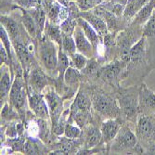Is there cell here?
<instances>
[{
    "instance_id": "obj_1",
    "label": "cell",
    "mask_w": 155,
    "mask_h": 155,
    "mask_svg": "<svg viewBox=\"0 0 155 155\" xmlns=\"http://www.w3.org/2000/svg\"><path fill=\"white\" fill-rule=\"evenodd\" d=\"M38 56L40 62L43 64L46 70L52 72L57 69L59 51L57 50L54 41L49 39L47 35L39 39Z\"/></svg>"
},
{
    "instance_id": "obj_2",
    "label": "cell",
    "mask_w": 155,
    "mask_h": 155,
    "mask_svg": "<svg viewBox=\"0 0 155 155\" xmlns=\"http://www.w3.org/2000/svg\"><path fill=\"white\" fill-rule=\"evenodd\" d=\"M118 101L120 109L123 110L126 117H134L138 110L139 105V91L137 92L135 88L124 90L119 93Z\"/></svg>"
},
{
    "instance_id": "obj_3",
    "label": "cell",
    "mask_w": 155,
    "mask_h": 155,
    "mask_svg": "<svg viewBox=\"0 0 155 155\" xmlns=\"http://www.w3.org/2000/svg\"><path fill=\"white\" fill-rule=\"evenodd\" d=\"M137 146V137L128 126H123L114 138L112 150L115 152H123L134 149Z\"/></svg>"
},
{
    "instance_id": "obj_4",
    "label": "cell",
    "mask_w": 155,
    "mask_h": 155,
    "mask_svg": "<svg viewBox=\"0 0 155 155\" xmlns=\"http://www.w3.org/2000/svg\"><path fill=\"white\" fill-rule=\"evenodd\" d=\"M92 102L95 110L103 115L115 117L119 114V108L116 106L114 101L104 93H97L94 95Z\"/></svg>"
},
{
    "instance_id": "obj_5",
    "label": "cell",
    "mask_w": 155,
    "mask_h": 155,
    "mask_svg": "<svg viewBox=\"0 0 155 155\" xmlns=\"http://www.w3.org/2000/svg\"><path fill=\"white\" fill-rule=\"evenodd\" d=\"M26 101V90L23 84V81L20 75H18L13 82L9 92V101L11 105L21 111L25 105Z\"/></svg>"
},
{
    "instance_id": "obj_6",
    "label": "cell",
    "mask_w": 155,
    "mask_h": 155,
    "mask_svg": "<svg viewBox=\"0 0 155 155\" xmlns=\"http://www.w3.org/2000/svg\"><path fill=\"white\" fill-rule=\"evenodd\" d=\"M45 100L48 106L49 114L53 125L58 124L61 120V116L63 110V101L61 97L54 91H48L45 94Z\"/></svg>"
},
{
    "instance_id": "obj_7",
    "label": "cell",
    "mask_w": 155,
    "mask_h": 155,
    "mask_svg": "<svg viewBox=\"0 0 155 155\" xmlns=\"http://www.w3.org/2000/svg\"><path fill=\"white\" fill-rule=\"evenodd\" d=\"M44 97L40 93L36 92L30 94L29 97H28L29 106L31 110L34 111L35 116H37L41 120H47L50 116L48 106L46 102V100H44Z\"/></svg>"
},
{
    "instance_id": "obj_8",
    "label": "cell",
    "mask_w": 155,
    "mask_h": 155,
    "mask_svg": "<svg viewBox=\"0 0 155 155\" xmlns=\"http://www.w3.org/2000/svg\"><path fill=\"white\" fill-rule=\"evenodd\" d=\"M74 38L76 44L77 50L86 56L87 58H91L93 55V45L91 42L88 40V38L84 35L82 28L77 24L75 30L74 32Z\"/></svg>"
},
{
    "instance_id": "obj_9",
    "label": "cell",
    "mask_w": 155,
    "mask_h": 155,
    "mask_svg": "<svg viewBox=\"0 0 155 155\" xmlns=\"http://www.w3.org/2000/svg\"><path fill=\"white\" fill-rule=\"evenodd\" d=\"M80 17L84 18L87 21H88L91 24V26L97 32L98 35H101V36L107 35V30H108L107 23L101 16H98L95 12L81 11Z\"/></svg>"
},
{
    "instance_id": "obj_10",
    "label": "cell",
    "mask_w": 155,
    "mask_h": 155,
    "mask_svg": "<svg viewBox=\"0 0 155 155\" xmlns=\"http://www.w3.org/2000/svg\"><path fill=\"white\" fill-rule=\"evenodd\" d=\"M121 128V124L117 120L109 119L101 124V137L103 142H110L116 137Z\"/></svg>"
},
{
    "instance_id": "obj_11",
    "label": "cell",
    "mask_w": 155,
    "mask_h": 155,
    "mask_svg": "<svg viewBox=\"0 0 155 155\" xmlns=\"http://www.w3.org/2000/svg\"><path fill=\"white\" fill-rule=\"evenodd\" d=\"M30 83L33 89L36 93H40L49 84V79L40 67H35L31 72Z\"/></svg>"
},
{
    "instance_id": "obj_12",
    "label": "cell",
    "mask_w": 155,
    "mask_h": 155,
    "mask_svg": "<svg viewBox=\"0 0 155 155\" xmlns=\"http://www.w3.org/2000/svg\"><path fill=\"white\" fill-rule=\"evenodd\" d=\"M120 73H121V65L120 62L116 61L114 63H111L101 68L97 74L107 83L114 84L117 80Z\"/></svg>"
},
{
    "instance_id": "obj_13",
    "label": "cell",
    "mask_w": 155,
    "mask_h": 155,
    "mask_svg": "<svg viewBox=\"0 0 155 155\" xmlns=\"http://www.w3.org/2000/svg\"><path fill=\"white\" fill-rule=\"evenodd\" d=\"M1 25L6 29L12 42H16L20 40L21 37L20 27L19 24L14 21L13 18L5 15V14H1Z\"/></svg>"
},
{
    "instance_id": "obj_14",
    "label": "cell",
    "mask_w": 155,
    "mask_h": 155,
    "mask_svg": "<svg viewBox=\"0 0 155 155\" xmlns=\"http://www.w3.org/2000/svg\"><path fill=\"white\" fill-rule=\"evenodd\" d=\"M155 132V127L153 125L152 121L145 116L142 115L138 118L137 121V134L140 137H152L153 134Z\"/></svg>"
},
{
    "instance_id": "obj_15",
    "label": "cell",
    "mask_w": 155,
    "mask_h": 155,
    "mask_svg": "<svg viewBox=\"0 0 155 155\" xmlns=\"http://www.w3.org/2000/svg\"><path fill=\"white\" fill-rule=\"evenodd\" d=\"M155 9V0H149L145 4V6L142 7L135 17L132 19L133 24L136 25H142L147 22V21L150 19V17L152 15V13Z\"/></svg>"
},
{
    "instance_id": "obj_16",
    "label": "cell",
    "mask_w": 155,
    "mask_h": 155,
    "mask_svg": "<svg viewBox=\"0 0 155 155\" xmlns=\"http://www.w3.org/2000/svg\"><path fill=\"white\" fill-rule=\"evenodd\" d=\"M18 8L21 11V21L22 22L23 28L27 32V34L29 35L32 38H34L35 36H38V31H37L36 23H35L33 16L31 15V13L29 12V10L22 8H20V7H18Z\"/></svg>"
},
{
    "instance_id": "obj_17",
    "label": "cell",
    "mask_w": 155,
    "mask_h": 155,
    "mask_svg": "<svg viewBox=\"0 0 155 155\" xmlns=\"http://www.w3.org/2000/svg\"><path fill=\"white\" fill-rule=\"evenodd\" d=\"M139 104L144 109L155 110V94L144 84L139 89Z\"/></svg>"
},
{
    "instance_id": "obj_18",
    "label": "cell",
    "mask_w": 155,
    "mask_h": 155,
    "mask_svg": "<svg viewBox=\"0 0 155 155\" xmlns=\"http://www.w3.org/2000/svg\"><path fill=\"white\" fill-rule=\"evenodd\" d=\"M77 24L82 28V30L84 31L88 40L91 42L93 47L97 48L98 46V43H100V36H98L97 32L91 26V24L88 21H87L82 17L77 18Z\"/></svg>"
},
{
    "instance_id": "obj_19",
    "label": "cell",
    "mask_w": 155,
    "mask_h": 155,
    "mask_svg": "<svg viewBox=\"0 0 155 155\" xmlns=\"http://www.w3.org/2000/svg\"><path fill=\"white\" fill-rule=\"evenodd\" d=\"M146 53V37L143 35L137 43H135L129 50L130 61L134 62L141 61Z\"/></svg>"
},
{
    "instance_id": "obj_20",
    "label": "cell",
    "mask_w": 155,
    "mask_h": 155,
    "mask_svg": "<svg viewBox=\"0 0 155 155\" xmlns=\"http://www.w3.org/2000/svg\"><path fill=\"white\" fill-rule=\"evenodd\" d=\"M91 108V101L89 97L82 92H79L75 97V101L72 106V114H77V112H86L88 114V111Z\"/></svg>"
},
{
    "instance_id": "obj_21",
    "label": "cell",
    "mask_w": 155,
    "mask_h": 155,
    "mask_svg": "<svg viewBox=\"0 0 155 155\" xmlns=\"http://www.w3.org/2000/svg\"><path fill=\"white\" fill-rule=\"evenodd\" d=\"M149 0H128L124 11V19L128 21L135 17L136 14L142 8Z\"/></svg>"
},
{
    "instance_id": "obj_22",
    "label": "cell",
    "mask_w": 155,
    "mask_h": 155,
    "mask_svg": "<svg viewBox=\"0 0 155 155\" xmlns=\"http://www.w3.org/2000/svg\"><path fill=\"white\" fill-rule=\"evenodd\" d=\"M80 77L81 75L79 73V70L74 66H70L64 74V84L70 89L76 90L79 84Z\"/></svg>"
},
{
    "instance_id": "obj_23",
    "label": "cell",
    "mask_w": 155,
    "mask_h": 155,
    "mask_svg": "<svg viewBox=\"0 0 155 155\" xmlns=\"http://www.w3.org/2000/svg\"><path fill=\"white\" fill-rule=\"evenodd\" d=\"M45 32H46V35L49 39L56 42V43L60 46V48H61L62 32L61 30V27H58L57 24L51 23L48 20H47L46 26H45Z\"/></svg>"
},
{
    "instance_id": "obj_24",
    "label": "cell",
    "mask_w": 155,
    "mask_h": 155,
    "mask_svg": "<svg viewBox=\"0 0 155 155\" xmlns=\"http://www.w3.org/2000/svg\"><path fill=\"white\" fill-rule=\"evenodd\" d=\"M102 140L101 131L95 127V126H90L87 129L86 134V138H84V143L87 148H92L97 146Z\"/></svg>"
},
{
    "instance_id": "obj_25",
    "label": "cell",
    "mask_w": 155,
    "mask_h": 155,
    "mask_svg": "<svg viewBox=\"0 0 155 155\" xmlns=\"http://www.w3.org/2000/svg\"><path fill=\"white\" fill-rule=\"evenodd\" d=\"M70 61L68 55L61 49L60 48L59 50V59H58V72H59V77L58 80L60 83H64V74L66 72V70L70 67Z\"/></svg>"
},
{
    "instance_id": "obj_26",
    "label": "cell",
    "mask_w": 155,
    "mask_h": 155,
    "mask_svg": "<svg viewBox=\"0 0 155 155\" xmlns=\"http://www.w3.org/2000/svg\"><path fill=\"white\" fill-rule=\"evenodd\" d=\"M1 82H0V95H1V101H4L10 92L11 89V77L8 74V70L4 67L1 68Z\"/></svg>"
},
{
    "instance_id": "obj_27",
    "label": "cell",
    "mask_w": 155,
    "mask_h": 155,
    "mask_svg": "<svg viewBox=\"0 0 155 155\" xmlns=\"http://www.w3.org/2000/svg\"><path fill=\"white\" fill-rule=\"evenodd\" d=\"M61 48L70 57L76 52V44L73 35L62 33V45Z\"/></svg>"
},
{
    "instance_id": "obj_28",
    "label": "cell",
    "mask_w": 155,
    "mask_h": 155,
    "mask_svg": "<svg viewBox=\"0 0 155 155\" xmlns=\"http://www.w3.org/2000/svg\"><path fill=\"white\" fill-rule=\"evenodd\" d=\"M77 26V18L72 14H70V16L61 23V30L64 34L68 35H74V32Z\"/></svg>"
},
{
    "instance_id": "obj_29",
    "label": "cell",
    "mask_w": 155,
    "mask_h": 155,
    "mask_svg": "<svg viewBox=\"0 0 155 155\" xmlns=\"http://www.w3.org/2000/svg\"><path fill=\"white\" fill-rule=\"evenodd\" d=\"M71 63L74 67L78 70H83L87 64V58L82 53H74L71 56Z\"/></svg>"
},
{
    "instance_id": "obj_30",
    "label": "cell",
    "mask_w": 155,
    "mask_h": 155,
    "mask_svg": "<svg viewBox=\"0 0 155 155\" xmlns=\"http://www.w3.org/2000/svg\"><path fill=\"white\" fill-rule=\"evenodd\" d=\"M143 35L145 37H155V9L152 15L144 24Z\"/></svg>"
},
{
    "instance_id": "obj_31",
    "label": "cell",
    "mask_w": 155,
    "mask_h": 155,
    "mask_svg": "<svg viewBox=\"0 0 155 155\" xmlns=\"http://www.w3.org/2000/svg\"><path fill=\"white\" fill-rule=\"evenodd\" d=\"M64 134L67 138L69 139H76L81 135V130L77 126H74L71 124H68L65 125Z\"/></svg>"
},
{
    "instance_id": "obj_32",
    "label": "cell",
    "mask_w": 155,
    "mask_h": 155,
    "mask_svg": "<svg viewBox=\"0 0 155 155\" xmlns=\"http://www.w3.org/2000/svg\"><path fill=\"white\" fill-rule=\"evenodd\" d=\"M23 153L24 154H43V151L39 149V147L37 146L35 142L32 141V140H27L24 144Z\"/></svg>"
},
{
    "instance_id": "obj_33",
    "label": "cell",
    "mask_w": 155,
    "mask_h": 155,
    "mask_svg": "<svg viewBox=\"0 0 155 155\" xmlns=\"http://www.w3.org/2000/svg\"><path fill=\"white\" fill-rule=\"evenodd\" d=\"M101 2L102 0H77L78 7L84 11L100 5Z\"/></svg>"
},
{
    "instance_id": "obj_34",
    "label": "cell",
    "mask_w": 155,
    "mask_h": 155,
    "mask_svg": "<svg viewBox=\"0 0 155 155\" xmlns=\"http://www.w3.org/2000/svg\"><path fill=\"white\" fill-rule=\"evenodd\" d=\"M83 71L87 74L92 75L95 74H98V71H100V66H98V63L95 60H91V61H87V66L83 69Z\"/></svg>"
},
{
    "instance_id": "obj_35",
    "label": "cell",
    "mask_w": 155,
    "mask_h": 155,
    "mask_svg": "<svg viewBox=\"0 0 155 155\" xmlns=\"http://www.w3.org/2000/svg\"><path fill=\"white\" fill-rule=\"evenodd\" d=\"M12 118H18V114L8 105L6 104L1 111V119L4 120H10Z\"/></svg>"
},
{
    "instance_id": "obj_36",
    "label": "cell",
    "mask_w": 155,
    "mask_h": 155,
    "mask_svg": "<svg viewBox=\"0 0 155 155\" xmlns=\"http://www.w3.org/2000/svg\"><path fill=\"white\" fill-rule=\"evenodd\" d=\"M0 61H1V64H8V62L10 63V65H12V61H11V58L8 55V50L6 49V48L4 47V45L1 43V46H0Z\"/></svg>"
},
{
    "instance_id": "obj_37",
    "label": "cell",
    "mask_w": 155,
    "mask_h": 155,
    "mask_svg": "<svg viewBox=\"0 0 155 155\" xmlns=\"http://www.w3.org/2000/svg\"><path fill=\"white\" fill-rule=\"evenodd\" d=\"M6 133L11 138H14L15 137H17L18 134H19L18 133V130H17V124H10L8 127Z\"/></svg>"
},
{
    "instance_id": "obj_38",
    "label": "cell",
    "mask_w": 155,
    "mask_h": 155,
    "mask_svg": "<svg viewBox=\"0 0 155 155\" xmlns=\"http://www.w3.org/2000/svg\"><path fill=\"white\" fill-rule=\"evenodd\" d=\"M56 1V0H41V2H42V5L44 6L45 9L47 10L54 2Z\"/></svg>"
},
{
    "instance_id": "obj_39",
    "label": "cell",
    "mask_w": 155,
    "mask_h": 155,
    "mask_svg": "<svg viewBox=\"0 0 155 155\" xmlns=\"http://www.w3.org/2000/svg\"><path fill=\"white\" fill-rule=\"evenodd\" d=\"M152 138H153V140L155 141V132H154V134H153V136H152Z\"/></svg>"
}]
</instances>
